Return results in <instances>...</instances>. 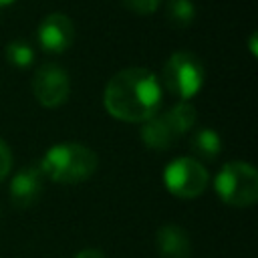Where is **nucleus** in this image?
<instances>
[{
  "label": "nucleus",
  "instance_id": "obj_1",
  "mask_svg": "<svg viewBox=\"0 0 258 258\" xmlns=\"http://www.w3.org/2000/svg\"><path fill=\"white\" fill-rule=\"evenodd\" d=\"M161 99L159 79L141 67L123 69L113 75L103 93L107 113L127 123H143L157 115Z\"/></svg>",
  "mask_w": 258,
  "mask_h": 258
},
{
  "label": "nucleus",
  "instance_id": "obj_2",
  "mask_svg": "<svg viewBox=\"0 0 258 258\" xmlns=\"http://www.w3.org/2000/svg\"><path fill=\"white\" fill-rule=\"evenodd\" d=\"M97 153L81 143H56L46 149L38 163L40 171L48 179L64 185L87 181L97 171Z\"/></svg>",
  "mask_w": 258,
  "mask_h": 258
},
{
  "label": "nucleus",
  "instance_id": "obj_3",
  "mask_svg": "<svg viewBox=\"0 0 258 258\" xmlns=\"http://www.w3.org/2000/svg\"><path fill=\"white\" fill-rule=\"evenodd\" d=\"M214 187L224 204L248 208L258 200V173L246 161H230L216 175Z\"/></svg>",
  "mask_w": 258,
  "mask_h": 258
},
{
  "label": "nucleus",
  "instance_id": "obj_4",
  "mask_svg": "<svg viewBox=\"0 0 258 258\" xmlns=\"http://www.w3.org/2000/svg\"><path fill=\"white\" fill-rule=\"evenodd\" d=\"M163 87L169 93L177 95L181 101H187L200 93L206 83V71L200 58L191 52H173L161 73Z\"/></svg>",
  "mask_w": 258,
  "mask_h": 258
},
{
  "label": "nucleus",
  "instance_id": "obj_5",
  "mask_svg": "<svg viewBox=\"0 0 258 258\" xmlns=\"http://www.w3.org/2000/svg\"><path fill=\"white\" fill-rule=\"evenodd\" d=\"M163 183L175 198H198L208 187V171L194 157H177L167 163L163 171Z\"/></svg>",
  "mask_w": 258,
  "mask_h": 258
},
{
  "label": "nucleus",
  "instance_id": "obj_6",
  "mask_svg": "<svg viewBox=\"0 0 258 258\" xmlns=\"http://www.w3.org/2000/svg\"><path fill=\"white\" fill-rule=\"evenodd\" d=\"M32 93L42 107L56 109L69 99L71 79L58 64H42L32 77Z\"/></svg>",
  "mask_w": 258,
  "mask_h": 258
},
{
  "label": "nucleus",
  "instance_id": "obj_7",
  "mask_svg": "<svg viewBox=\"0 0 258 258\" xmlns=\"http://www.w3.org/2000/svg\"><path fill=\"white\" fill-rule=\"evenodd\" d=\"M36 40L44 52L60 54L71 48L75 40V24L62 12H52L44 16L36 28Z\"/></svg>",
  "mask_w": 258,
  "mask_h": 258
},
{
  "label": "nucleus",
  "instance_id": "obj_8",
  "mask_svg": "<svg viewBox=\"0 0 258 258\" xmlns=\"http://www.w3.org/2000/svg\"><path fill=\"white\" fill-rule=\"evenodd\" d=\"M44 173L38 165H26L22 167L10 181V202L16 208H30L38 202L42 194Z\"/></svg>",
  "mask_w": 258,
  "mask_h": 258
},
{
  "label": "nucleus",
  "instance_id": "obj_9",
  "mask_svg": "<svg viewBox=\"0 0 258 258\" xmlns=\"http://www.w3.org/2000/svg\"><path fill=\"white\" fill-rule=\"evenodd\" d=\"M155 248L161 258H189L191 240L181 226L167 224L155 234Z\"/></svg>",
  "mask_w": 258,
  "mask_h": 258
},
{
  "label": "nucleus",
  "instance_id": "obj_10",
  "mask_svg": "<svg viewBox=\"0 0 258 258\" xmlns=\"http://www.w3.org/2000/svg\"><path fill=\"white\" fill-rule=\"evenodd\" d=\"M141 139L151 149H169L173 141L177 139L175 131L169 127L163 115H153L151 119L143 121L141 127Z\"/></svg>",
  "mask_w": 258,
  "mask_h": 258
},
{
  "label": "nucleus",
  "instance_id": "obj_11",
  "mask_svg": "<svg viewBox=\"0 0 258 258\" xmlns=\"http://www.w3.org/2000/svg\"><path fill=\"white\" fill-rule=\"evenodd\" d=\"M189 147L202 159H216L222 151V139L214 129H200L189 139Z\"/></svg>",
  "mask_w": 258,
  "mask_h": 258
},
{
  "label": "nucleus",
  "instance_id": "obj_12",
  "mask_svg": "<svg viewBox=\"0 0 258 258\" xmlns=\"http://www.w3.org/2000/svg\"><path fill=\"white\" fill-rule=\"evenodd\" d=\"M163 117L169 123V127L175 131V135H183V133H187L194 127L198 113H196V109L187 101H179L167 113H163Z\"/></svg>",
  "mask_w": 258,
  "mask_h": 258
},
{
  "label": "nucleus",
  "instance_id": "obj_13",
  "mask_svg": "<svg viewBox=\"0 0 258 258\" xmlns=\"http://www.w3.org/2000/svg\"><path fill=\"white\" fill-rule=\"evenodd\" d=\"M167 22L175 28H185L196 18V6L191 0H169L165 6Z\"/></svg>",
  "mask_w": 258,
  "mask_h": 258
},
{
  "label": "nucleus",
  "instance_id": "obj_14",
  "mask_svg": "<svg viewBox=\"0 0 258 258\" xmlns=\"http://www.w3.org/2000/svg\"><path fill=\"white\" fill-rule=\"evenodd\" d=\"M4 56L8 64L16 69H28L34 62V48L24 40H12L4 48Z\"/></svg>",
  "mask_w": 258,
  "mask_h": 258
},
{
  "label": "nucleus",
  "instance_id": "obj_15",
  "mask_svg": "<svg viewBox=\"0 0 258 258\" xmlns=\"http://www.w3.org/2000/svg\"><path fill=\"white\" fill-rule=\"evenodd\" d=\"M159 2L161 0H123V4H125L127 10H131L135 14H141V16L153 14L159 8Z\"/></svg>",
  "mask_w": 258,
  "mask_h": 258
},
{
  "label": "nucleus",
  "instance_id": "obj_16",
  "mask_svg": "<svg viewBox=\"0 0 258 258\" xmlns=\"http://www.w3.org/2000/svg\"><path fill=\"white\" fill-rule=\"evenodd\" d=\"M10 167H12V153H10V147L0 139V181L6 179V175L10 173Z\"/></svg>",
  "mask_w": 258,
  "mask_h": 258
},
{
  "label": "nucleus",
  "instance_id": "obj_17",
  "mask_svg": "<svg viewBox=\"0 0 258 258\" xmlns=\"http://www.w3.org/2000/svg\"><path fill=\"white\" fill-rule=\"evenodd\" d=\"M75 258H107L101 250H95V248H87V250H81Z\"/></svg>",
  "mask_w": 258,
  "mask_h": 258
},
{
  "label": "nucleus",
  "instance_id": "obj_18",
  "mask_svg": "<svg viewBox=\"0 0 258 258\" xmlns=\"http://www.w3.org/2000/svg\"><path fill=\"white\" fill-rule=\"evenodd\" d=\"M16 0H0V8H6V6H12Z\"/></svg>",
  "mask_w": 258,
  "mask_h": 258
}]
</instances>
